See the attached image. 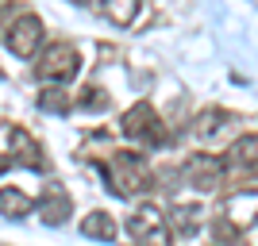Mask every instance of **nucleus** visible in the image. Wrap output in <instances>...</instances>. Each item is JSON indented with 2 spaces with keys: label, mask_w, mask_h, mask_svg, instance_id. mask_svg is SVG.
<instances>
[{
  "label": "nucleus",
  "mask_w": 258,
  "mask_h": 246,
  "mask_svg": "<svg viewBox=\"0 0 258 246\" xmlns=\"http://www.w3.org/2000/svg\"><path fill=\"white\" fill-rule=\"evenodd\" d=\"M201 219H205L201 204H173V208H170V219H166V227H170V235L193 238L197 231H201Z\"/></svg>",
  "instance_id": "9d476101"
},
{
  "label": "nucleus",
  "mask_w": 258,
  "mask_h": 246,
  "mask_svg": "<svg viewBox=\"0 0 258 246\" xmlns=\"http://www.w3.org/2000/svg\"><path fill=\"white\" fill-rule=\"evenodd\" d=\"M8 146H12V161H16V166H27V170H46L43 146H39V142H35L23 127H12V131H8Z\"/></svg>",
  "instance_id": "1a4fd4ad"
},
{
  "label": "nucleus",
  "mask_w": 258,
  "mask_h": 246,
  "mask_svg": "<svg viewBox=\"0 0 258 246\" xmlns=\"http://www.w3.org/2000/svg\"><path fill=\"white\" fill-rule=\"evenodd\" d=\"M81 235L85 238H100V242H112L116 238V219L108 212H89L81 219Z\"/></svg>",
  "instance_id": "f8f14e48"
},
{
  "label": "nucleus",
  "mask_w": 258,
  "mask_h": 246,
  "mask_svg": "<svg viewBox=\"0 0 258 246\" xmlns=\"http://www.w3.org/2000/svg\"><path fill=\"white\" fill-rule=\"evenodd\" d=\"M185 177H189V185L201 189V193L224 189V166H220V158H208V154H193L189 166H185Z\"/></svg>",
  "instance_id": "0eeeda50"
},
{
  "label": "nucleus",
  "mask_w": 258,
  "mask_h": 246,
  "mask_svg": "<svg viewBox=\"0 0 258 246\" xmlns=\"http://www.w3.org/2000/svg\"><path fill=\"white\" fill-rule=\"evenodd\" d=\"M104 16L119 27H127L135 16H139V0H104Z\"/></svg>",
  "instance_id": "4468645a"
},
{
  "label": "nucleus",
  "mask_w": 258,
  "mask_h": 246,
  "mask_svg": "<svg viewBox=\"0 0 258 246\" xmlns=\"http://www.w3.org/2000/svg\"><path fill=\"white\" fill-rule=\"evenodd\" d=\"M100 173L108 177V193H116V196H139L151 189V173H147L143 158L131 154V150L112 154V161L100 166Z\"/></svg>",
  "instance_id": "f257e3e1"
},
{
  "label": "nucleus",
  "mask_w": 258,
  "mask_h": 246,
  "mask_svg": "<svg viewBox=\"0 0 258 246\" xmlns=\"http://www.w3.org/2000/svg\"><path fill=\"white\" fill-rule=\"evenodd\" d=\"M4 43H8V50L16 54V58L39 54V46H43V20H39V16H20V20L8 27Z\"/></svg>",
  "instance_id": "39448f33"
},
{
  "label": "nucleus",
  "mask_w": 258,
  "mask_h": 246,
  "mask_svg": "<svg viewBox=\"0 0 258 246\" xmlns=\"http://www.w3.org/2000/svg\"><path fill=\"white\" fill-rule=\"evenodd\" d=\"M27 212H35V200L23 189H16V185H4L0 189V215L4 219H23Z\"/></svg>",
  "instance_id": "9b49d317"
},
{
  "label": "nucleus",
  "mask_w": 258,
  "mask_h": 246,
  "mask_svg": "<svg viewBox=\"0 0 258 246\" xmlns=\"http://www.w3.org/2000/svg\"><path fill=\"white\" fill-rule=\"evenodd\" d=\"M35 212H39V219H43L46 227H62L66 219H70V212H74V200H70V193H66L62 185L54 181L43 189V196L35 200Z\"/></svg>",
  "instance_id": "423d86ee"
},
{
  "label": "nucleus",
  "mask_w": 258,
  "mask_h": 246,
  "mask_svg": "<svg viewBox=\"0 0 258 246\" xmlns=\"http://www.w3.org/2000/svg\"><path fill=\"white\" fill-rule=\"evenodd\" d=\"M220 123H224V112H205V116H197V135L201 139H208V135H216L220 131Z\"/></svg>",
  "instance_id": "f3484780"
},
{
  "label": "nucleus",
  "mask_w": 258,
  "mask_h": 246,
  "mask_svg": "<svg viewBox=\"0 0 258 246\" xmlns=\"http://www.w3.org/2000/svg\"><path fill=\"white\" fill-rule=\"evenodd\" d=\"M77 69H81V54H77L74 46H66V43H54V46L43 50L39 65H35V77L50 89H62L66 81L77 77Z\"/></svg>",
  "instance_id": "f03ea898"
},
{
  "label": "nucleus",
  "mask_w": 258,
  "mask_h": 246,
  "mask_svg": "<svg viewBox=\"0 0 258 246\" xmlns=\"http://www.w3.org/2000/svg\"><path fill=\"white\" fill-rule=\"evenodd\" d=\"M119 131L127 135V139H143L151 142V146H166L170 135H162V123H158V112L151 108V100H139V104H131L119 119Z\"/></svg>",
  "instance_id": "7ed1b4c3"
},
{
  "label": "nucleus",
  "mask_w": 258,
  "mask_h": 246,
  "mask_svg": "<svg viewBox=\"0 0 258 246\" xmlns=\"http://www.w3.org/2000/svg\"><path fill=\"white\" fill-rule=\"evenodd\" d=\"M39 108H43L46 116H66L74 104L66 97V89H43V93H39Z\"/></svg>",
  "instance_id": "2eb2a0df"
},
{
  "label": "nucleus",
  "mask_w": 258,
  "mask_h": 246,
  "mask_svg": "<svg viewBox=\"0 0 258 246\" xmlns=\"http://www.w3.org/2000/svg\"><path fill=\"white\" fill-rule=\"evenodd\" d=\"M254 193H247V196H231V208H227V212H231V215H227V219H231V227H243V223H254Z\"/></svg>",
  "instance_id": "ddd939ff"
},
{
  "label": "nucleus",
  "mask_w": 258,
  "mask_h": 246,
  "mask_svg": "<svg viewBox=\"0 0 258 246\" xmlns=\"http://www.w3.org/2000/svg\"><path fill=\"white\" fill-rule=\"evenodd\" d=\"M77 108H85V112H104L108 108V93L104 89H85V93L77 97Z\"/></svg>",
  "instance_id": "dca6fc26"
},
{
  "label": "nucleus",
  "mask_w": 258,
  "mask_h": 246,
  "mask_svg": "<svg viewBox=\"0 0 258 246\" xmlns=\"http://www.w3.org/2000/svg\"><path fill=\"white\" fill-rule=\"evenodd\" d=\"M127 235L139 246H173V235H170V227H166V215H162L154 204H143L139 212H131Z\"/></svg>",
  "instance_id": "20e7f679"
},
{
  "label": "nucleus",
  "mask_w": 258,
  "mask_h": 246,
  "mask_svg": "<svg viewBox=\"0 0 258 246\" xmlns=\"http://www.w3.org/2000/svg\"><path fill=\"white\" fill-rule=\"evenodd\" d=\"M216 238H220V242H235V238H239V227H231L227 219H216Z\"/></svg>",
  "instance_id": "a211bd4d"
},
{
  "label": "nucleus",
  "mask_w": 258,
  "mask_h": 246,
  "mask_svg": "<svg viewBox=\"0 0 258 246\" xmlns=\"http://www.w3.org/2000/svg\"><path fill=\"white\" fill-rule=\"evenodd\" d=\"M4 170H8V161H0V173H4Z\"/></svg>",
  "instance_id": "6ab92c4d"
},
{
  "label": "nucleus",
  "mask_w": 258,
  "mask_h": 246,
  "mask_svg": "<svg viewBox=\"0 0 258 246\" xmlns=\"http://www.w3.org/2000/svg\"><path fill=\"white\" fill-rule=\"evenodd\" d=\"M254 154H258V139L254 135H243V139L231 142V150H227L224 158H220V166H224V177L231 173V177H239V173H254Z\"/></svg>",
  "instance_id": "6e6552de"
}]
</instances>
